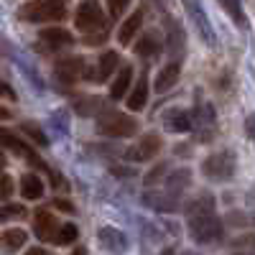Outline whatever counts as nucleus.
I'll list each match as a JSON object with an SVG mask.
<instances>
[{
    "mask_svg": "<svg viewBox=\"0 0 255 255\" xmlns=\"http://www.w3.org/2000/svg\"><path fill=\"white\" fill-rule=\"evenodd\" d=\"M18 15L31 23H41V20H61L67 10H64L61 0H28L20 5Z\"/></svg>",
    "mask_w": 255,
    "mask_h": 255,
    "instance_id": "obj_1",
    "label": "nucleus"
},
{
    "mask_svg": "<svg viewBox=\"0 0 255 255\" xmlns=\"http://www.w3.org/2000/svg\"><path fill=\"white\" fill-rule=\"evenodd\" d=\"M97 125H100V133L113 135V138H128V135H135L138 133V123L130 115L118 113V110H105L100 115Z\"/></svg>",
    "mask_w": 255,
    "mask_h": 255,
    "instance_id": "obj_2",
    "label": "nucleus"
},
{
    "mask_svg": "<svg viewBox=\"0 0 255 255\" xmlns=\"http://www.w3.org/2000/svg\"><path fill=\"white\" fill-rule=\"evenodd\" d=\"M189 235H191V240H194V243H215L222 235V225H220L215 212L189 217Z\"/></svg>",
    "mask_w": 255,
    "mask_h": 255,
    "instance_id": "obj_3",
    "label": "nucleus"
},
{
    "mask_svg": "<svg viewBox=\"0 0 255 255\" xmlns=\"http://www.w3.org/2000/svg\"><path fill=\"white\" fill-rule=\"evenodd\" d=\"M202 171L215 181H227V179H232V174H235V158H232L227 151L215 153L202 163Z\"/></svg>",
    "mask_w": 255,
    "mask_h": 255,
    "instance_id": "obj_4",
    "label": "nucleus"
},
{
    "mask_svg": "<svg viewBox=\"0 0 255 255\" xmlns=\"http://www.w3.org/2000/svg\"><path fill=\"white\" fill-rule=\"evenodd\" d=\"M102 20H105V13H102L97 0H82L74 10V26L79 31H90V28L100 26Z\"/></svg>",
    "mask_w": 255,
    "mask_h": 255,
    "instance_id": "obj_5",
    "label": "nucleus"
},
{
    "mask_svg": "<svg viewBox=\"0 0 255 255\" xmlns=\"http://www.w3.org/2000/svg\"><path fill=\"white\" fill-rule=\"evenodd\" d=\"M181 3H184V8H186L189 18L194 20V26H197L199 36L207 41L209 46H215L217 41H215V33H212V23H209V18H207V13H204L202 3H199V0H181Z\"/></svg>",
    "mask_w": 255,
    "mask_h": 255,
    "instance_id": "obj_6",
    "label": "nucleus"
},
{
    "mask_svg": "<svg viewBox=\"0 0 255 255\" xmlns=\"http://www.w3.org/2000/svg\"><path fill=\"white\" fill-rule=\"evenodd\" d=\"M163 148V140H161V135H143L140 138V143L138 145H133V148H128V161H148V158H153L158 151Z\"/></svg>",
    "mask_w": 255,
    "mask_h": 255,
    "instance_id": "obj_7",
    "label": "nucleus"
},
{
    "mask_svg": "<svg viewBox=\"0 0 255 255\" xmlns=\"http://www.w3.org/2000/svg\"><path fill=\"white\" fill-rule=\"evenodd\" d=\"M33 230H36V238L38 240H54V235H56V217L51 215V212H46V209L36 212Z\"/></svg>",
    "mask_w": 255,
    "mask_h": 255,
    "instance_id": "obj_8",
    "label": "nucleus"
},
{
    "mask_svg": "<svg viewBox=\"0 0 255 255\" xmlns=\"http://www.w3.org/2000/svg\"><path fill=\"white\" fill-rule=\"evenodd\" d=\"M28 235H26V230H20V227H10V230H3L0 232V250H5V253H15L26 245Z\"/></svg>",
    "mask_w": 255,
    "mask_h": 255,
    "instance_id": "obj_9",
    "label": "nucleus"
},
{
    "mask_svg": "<svg viewBox=\"0 0 255 255\" xmlns=\"http://www.w3.org/2000/svg\"><path fill=\"white\" fill-rule=\"evenodd\" d=\"M100 243L108 248L110 253H125V248H128L125 235L120 230H115V227H102L100 230Z\"/></svg>",
    "mask_w": 255,
    "mask_h": 255,
    "instance_id": "obj_10",
    "label": "nucleus"
},
{
    "mask_svg": "<svg viewBox=\"0 0 255 255\" xmlns=\"http://www.w3.org/2000/svg\"><path fill=\"white\" fill-rule=\"evenodd\" d=\"M130 95H128V110H133V113H138V110H143L145 108V102H148V82H145V77H140L138 79V84L133 90H128Z\"/></svg>",
    "mask_w": 255,
    "mask_h": 255,
    "instance_id": "obj_11",
    "label": "nucleus"
},
{
    "mask_svg": "<svg viewBox=\"0 0 255 255\" xmlns=\"http://www.w3.org/2000/svg\"><path fill=\"white\" fill-rule=\"evenodd\" d=\"M130 82H133V69L130 67H123L118 72V77L113 79V84H110V97L113 100H123L128 95V90H130Z\"/></svg>",
    "mask_w": 255,
    "mask_h": 255,
    "instance_id": "obj_12",
    "label": "nucleus"
},
{
    "mask_svg": "<svg viewBox=\"0 0 255 255\" xmlns=\"http://www.w3.org/2000/svg\"><path fill=\"white\" fill-rule=\"evenodd\" d=\"M140 26H143V10H135V13L123 23V28H120V33H118V41H120L123 46H128V44L135 38V33L140 31Z\"/></svg>",
    "mask_w": 255,
    "mask_h": 255,
    "instance_id": "obj_13",
    "label": "nucleus"
},
{
    "mask_svg": "<svg viewBox=\"0 0 255 255\" xmlns=\"http://www.w3.org/2000/svg\"><path fill=\"white\" fill-rule=\"evenodd\" d=\"M176 82H179V61H171V64H166V67L158 72V77H156V92L171 90Z\"/></svg>",
    "mask_w": 255,
    "mask_h": 255,
    "instance_id": "obj_14",
    "label": "nucleus"
},
{
    "mask_svg": "<svg viewBox=\"0 0 255 255\" xmlns=\"http://www.w3.org/2000/svg\"><path fill=\"white\" fill-rule=\"evenodd\" d=\"M20 194L26 199H41L44 197V181L38 174H23L20 179Z\"/></svg>",
    "mask_w": 255,
    "mask_h": 255,
    "instance_id": "obj_15",
    "label": "nucleus"
},
{
    "mask_svg": "<svg viewBox=\"0 0 255 255\" xmlns=\"http://www.w3.org/2000/svg\"><path fill=\"white\" fill-rule=\"evenodd\" d=\"M163 123H166L168 130H174V133H186L191 128V120H189V115L184 110H168Z\"/></svg>",
    "mask_w": 255,
    "mask_h": 255,
    "instance_id": "obj_16",
    "label": "nucleus"
},
{
    "mask_svg": "<svg viewBox=\"0 0 255 255\" xmlns=\"http://www.w3.org/2000/svg\"><path fill=\"white\" fill-rule=\"evenodd\" d=\"M184 46H186V36H184V31H181V26L176 23V20H171V23H168V51L181 56Z\"/></svg>",
    "mask_w": 255,
    "mask_h": 255,
    "instance_id": "obj_17",
    "label": "nucleus"
},
{
    "mask_svg": "<svg viewBox=\"0 0 255 255\" xmlns=\"http://www.w3.org/2000/svg\"><path fill=\"white\" fill-rule=\"evenodd\" d=\"M41 38H44L49 46H69L74 41L67 28H44L41 31Z\"/></svg>",
    "mask_w": 255,
    "mask_h": 255,
    "instance_id": "obj_18",
    "label": "nucleus"
},
{
    "mask_svg": "<svg viewBox=\"0 0 255 255\" xmlns=\"http://www.w3.org/2000/svg\"><path fill=\"white\" fill-rule=\"evenodd\" d=\"M118 64H120V56H118L115 51H105V54L100 56V74H97V79H100V82L110 79Z\"/></svg>",
    "mask_w": 255,
    "mask_h": 255,
    "instance_id": "obj_19",
    "label": "nucleus"
},
{
    "mask_svg": "<svg viewBox=\"0 0 255 255\" xmlns=\"http://www.w3.org/2000/svg\"><path fill=\"white\" fill-rule=\"evenodd\" d=\"M79 69H82V59H64L56 67V72L64 82H74L79 77Z\"/></svg>",
    "mask_w": 255,
    "mask_h": 255,
    "instance_id": "obj_20",
    "label": "nucleus"
},
{
    "mask_svg": "<svg viewBox=\"0 0 255 255\" xmlns=\"http://www.w3.org/2000/svg\"><path fill=\"white\" fill-rule=\"evenodd\" d=\"M79 238V230H77V225H61L59 230H56V235H54V243L56 245H72L74 240Z\"/></svg>",
    "mask_w": 255,
    "mask_h": 255,
    "instance_id": "obj_21",
    "label": "nucleus"
},
{
    "mask_svg": "<svg viewBox=\"0 0 255 255\" xmlns=\"http://www.w3.org/2000/svg\"><path fill=\"white\" fill-rule=\"evenodd\" d=\"M189 171H186V168H181V171H176L171 179H168V197H179V191L189 184Z\"/></svg>",
    "mask_w": 255,
    "mask_h": 255,
    "instance_id": "obj_22",
    "label": "nucleus"
},
{
    "mask_svg": "<svg viewBox=\"0 0 255 255\" xmlns=\"http://www.w3.org/2000/svg\"><path fill=\"white\" fill-rule=\"evenodd\" d=\"M135 51H138L140 56L158 54V44H156V38H153V36H145V38H140V41H138V46H135Z\"/></svg>",
    "mask_w": 255,
    "mask_h": 255,
    "instance_id": "obj_23",
    "label": "nucleus"
},
{
    "mask_svg": "<svg viewBox=\"0 0 255 255\" xmlns=\"http://www.w3.org/2000/svg\"><path fill=\"white\" fill-rule=\"evenodd\" d=\"M222 8L232 15V20H238V23H245V15H243V8H240V0H220Z\"/></svg>",
    "mask_w": 255,
    "mask_h": 255,
    "instance_id": "obj_24",
    "label": "nucleus"
},
{
    "mask_svg": "<svg viewBox=\"0 0 255 255\" xmlns=\"http://www.w3.org/2000/svg\"><path fill=\"white\" fill-rule=\"evenodd\" d=\"M23 130H26V133H28V138H31V140H36L41 148H46V145H49V138H46L44 133H41L36 125H23Z\"/></svg>",
    "mask_w": 255,
    "mask_h": 255,
    "instance_id": "obj_25",
    "label": "nucleus"
},
{
    "mask_svg": "<svg viewBox=\"0 0 255 255\" xmlns=\"http://www.w3.org/2000/svg\"><path fill=\"white\" fill-rule=\"evenodd\" d=\"M128 5H130V0H108V8H110L113 18H120L128 10Z\"/></svg>",
    "mask_w": 255,
    "mask_h": 255,
    "instance_id": "obj_26",
    "label": "nucleus"
},
{
    "mask_svg": "<svg viewBox=\"0 0 255 255\" xmlns=\"http://www.w3.org/2000/svg\"><path fill=\"white\" fill-rule=\"evenodd\" d=\"M13 194V179L8 174H0V197H10Z\"/></svg>",
    "mask_w": 255,
    "mask_h": 255,
    "instance_id": "obj_27",
    "label": "nucleus"
},
{
    "mask_svg": "<svg viewBox=\"0 0 255 255\" xmlns=\"http://www.w3.org/2000/svg\"><path fill=\"white\" fill-rule=\"evenodd\" d=\"M23 215V207H5V209H0V222H5L10 217H20Z\"/></svg>",
    "mask_w": 255,
    "mask_h": 255,
    "instance_id": "obj_28",
    "label": "nucleus"
},
{
    "mask_svg": "<svg viewBox=\"0 0 255 255\" xmlns=\"http://www.w3.org/2000/svg\"><path fill=\"white\" fill-rule=\"evenodd\" d=\"M0 97H8V100H15V92L8 87L5 82H0Z\"/></svg>",
    "mask_w": 255,
    "mask_h": 255,
    "instance_id": "obj_29",
    "label": "nucleus"
},
{
    "mask_svg": "<svg viewBox=\"0 0 255 255\" xmlns=\"http://www.w3.org/2000/svg\"><path fill=\"white\" fill-rule=\"evenodd\" d=\"M54 207H59V209H64V212H72V204H69V202H64V199H56Z\"/></svg>",
    "mask_w": 255,
    "mask_h": 255,
    "instance_id": "obj_30",
    "label": "nucleus"
},
{
    "mask_svg": "<svg viewBox=\"0 0 255 255\" xmlns=\"http://www.w3.org/2000/svg\"><path fill=\"white\" fill-rule=\"evenodd\" d=\"M8 118H10V113L5 108H0V120H8Z\"/></svg>",
    "mask_w": 255,
    "mask_h": 255,
    "instance_id": "obj_31",
    "label": "nucleus"
},
{
    "mask_svg": "<svg viewBox=\"0 0 255 255\" xmlns=\"http://www.w3.org/2000/svg\"><path fill=\"white\" fill-rule=\"evenodd\" d=\"M26 255H44V250H41V248H33V250H28Z\"/></svg>",
    "mask_w": 255,
    "mask_h": 255,
    "instance_id": "obj_32",
    "label": "nucleus"
},
{
    "mask_svg": "<svg viewBox=\"0 0 255 255\" xmlns=\"http://www.w3.org/2000/svg\"><path fill=\"white\" fill-rule=\"evenodd\" d=\"M72 255H87V250H84V248H77V250H74Z\"/></svg>",
    "mask_w": 255,
    "mask_h": 255,
    "instance_id": "obj_33",
    "label": "nucleus"
}]
</instances>
